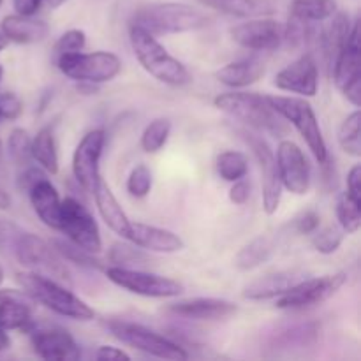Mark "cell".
<instances>
[{
    "instance_id": "cell-1",
    "label": "cell",
    "mask_w": 361,
    "mask_h": 361,
    "mask_svg": "<svg viewBox=\"0 0 361 361\" xmlns=\"http://www.w3.org/2000/svg\"><path fill=\"white\" fill-rule=\"evenodd\" d=\"M129 25L140 27L148 34L173 35L196 32L210 25V16L204 11L183 2H155L137 7Z\"/></svg>"
},
{
    "instance_id": "cell-2",
    "label": "cell",
    "mask_w": 361,
    "mask_h": 361,
    "mask_svg": "<svg viewBox=\"0 0 361 361\" xmlns=\"http://www.w3.org/2000/svg\"><path fill=\"white\" fill-rule=\"evenodd\" d=\"M214 106L250 130L275 137H284L288 134L286 120L271 108L267 95L238 90L224 92L214 99Z\"/></svg>"
},
{
    "instance_id": "cell-3",
    "label": "cell",
    "mask_w": 361,
    "mask_h": 361,
    "mask_svg": "<svg viewBox=\"0 0 361 361\" xmlns=\"http://www.w3.org/2000/svg\"><path fill=\"white\" fill-rule=\"evenodd\" d=\"M16 281L34 302L41 303L56 316L73 321H92L95 317L94 309L85 300L74 295L69 288H66L63 282L35 274V271L18 274Z\"/></svg>"
},
{
    "instance_id": "cell-4",
    "label": "cell",
    "mask_w": 361,
    "mask_h": 361,
    "mask_svg": "<svg viewBox=\"0 0 361 361\" xmlns=\"http://www.w3.org/2000/svg\"><path fill=\"white\" fill-rule=\"evenodd\" d=\"M129 42L140 66L168 87H185L192 81L189 69L159 42L155 35L129 25Z\"/></svg>"
},
{
    "instance_id": "cell-5",
    "label": "cell",
    "mask_w": 361,
    "mask_h": 361,
    "mask_svg": "<svg viewBox=\"0 0 361 361\" xmlns=\"http://www.w3.org/2000/svg\"><path fill=\"white\" fill-rule=\"evenodd\" d=\"M267 97L271 108L286 122L295 127L314 159L321 166H326L330 162V152H328V145L324 141L323 130H321L312 104L305 97H298V95H267Z\"/></svg>"
},
{
    "instance_id": "cell-6",
    "label": "cell",
    "mask_w": 361,
    "mask_h": 361,
    "mask_svg": "<svg viewBox=\"0 0 361 361\" xmlns=\"http://www.w3.org/2000/svg\"><path fill=\"white\" fill-rule=\"evenodd\" d=\"M53 62L63 76L76 83H109L122 73V60L118 55L102 49L92 53H67L56 56Z\"/></svg>"
},
{
    "instance_id": "cell-7",
    "label": "cell",
    "mask_w": 361,
    "mask_h": 361,
    "mask_svg": "<svg viewBox=\"0 0 361 361\" xmlns=\"http://www.w3.org/2000/svg\"><path fill=\"white\" fill-rule=\"evenodd\" d=\"M106 328H108L109 334L116 341L136 349V351L145 353V355L154 356V358L171 361L189 358V353L185 351L183 345H180L178 342L171 341V338L164 337V335L157 334V331L150 330V328L143 326L140 323L111 319L106 323Z\"/></svg>"
},
{
    "instance_id": "cell-8",
    "label": "cell",
    "mask_w": 361,
    "mask_h": 361,
    "mask_svg": "<svg viewBox=\"0 0 361 361\" xmlns=\"http://www.w3.org/2000/svg\"><path fill=\"white\" fill-rule=\"evenodd\" d=\"M11 257H14L21 267L28 268L35 274L46 275V277L66 282V284L71 282V271L66 261L53 249L51 243H48L44 238L34 235V233L23 231V235L14 245Z\"/></svg>"
},
{
    "instance_id": "cell-9",
    "label": "cell",
    "mask_w": 361,
    "mask_h": 361,
    "mask_svg": "<svg viewBox=\"0 0 361 361\" xmlns=\"http://www.w3.org/2000/svg\"><path fill=\"white\" fill-rule=\"evenodd\" d=\"M104 274L108 281L118 286L120 289L130 295L143 296V298H176L183 293L182 282L164 277V275L137 270V268L106 267Z\"/></svg>"
},
{
    "instance_id": "cell-10",
    "label": "cell",
    "mask_w": 361,
    "mask_h": 361,
    "mask_svg": "<svg viewBox=\"0 0 361 361\" xmlns=\"http://www.w3.org/2000/svg\"><path fill=\"white\" fill-rule=\"evenodd\" d=\"M348 282L345 271L323 275V277L302 279L293 284L284 295L277 298V309L281 310H302L309 307L321 305L326 300L334 298Z\"/></svg>"
},
{
    "instance_id": "cell-11",
    "label": "cell",
    "mask_w": 361,
    "mask_h": 361,
    "mask_svg": "<svg viewBox=\"0 0 361 361\" xmlns=\"http://www.w3.org/2000/svg\"><path fill=\"white\" fill-rule=\"evenodd\" d=\"M69 242L92 254L102 250V236L97 221L80 200L67 196L60 207V229Z\"/></svg>"
},
{
    "instance_id": "cell-12",
    "label": "cell",
    "mask_w": 361,
    "mask_h": 361,
    "mask_svg": "<svg viewBox=\"0 0 361 361\" xmlns=\"http://www.w3.org/2000/svg\"><path fill=\"white\" fill-rule=\"evenodd\" d=\"M236 134L240 140L250 148L252 155L256 157L257 164H259L261 180H263V210L267 215L277 214L279 207L282 201V187L281 178H279L277 171V161H275V154L270 148V145L256 133L250 129H236Z\"/></svg>"
},
{
    "instance_id": "cell-13",
    "label": "cell",
    "mask_w": 361,
    "mask_h": 361,
    "mask_svg": "<svg viewBox=\"0 0 361 361\" xmlns=\"http://www.w3.org/2000/svg\"><path fill=\"white\" fill-rule=\"evenodd\" d=\"M330 74L334 83L355 108L361 104V71H360V21H353L351 32L345 46L335 62L331 63Z\"/></svg>"
},
{
    "instance_id": "cell-14",
    "label": "cell",
    "mask_w": 361,
    "mask_h": 361,
    "mask_svg": "<svg viewBox=\"0 0 361 361\" xmlns=\"http://www.w3.org/2000/svg\"><path fill=\"white\" fill-rule=\"evenodd\" d=\"M231 39L249 51H274L284 42V23L268 16L249 18L229 30Z\"/></svg>"
},
{
    "instance_id": "cell-15",
    "label": "cell",
    "mask_w": 361,
    "mask_h": 361,
    "mask_svg": "<svg viewBox=\"0 0 361 361\" xmlns=\"http://www.w3.org/2000/svg\"><path fill=\"white\" fill-rule=\"evenodd\" d=\"M282 187L295 196H305L310 189V164L302 148L291 140H281L275 154Z\"/></svg>"
},
{
    "instance_id": "cell-16",
    "label": "cell",
    "mask_w": 361,
    "mask_h": 361,
    "mask_svg": "<svg viewBox=\"0 0 361 361\" xmlns=\"http://www.w3.org/2000/svg\"><path fill=\"white\" fill-rule=\"evenodd\" d=\"M104 129H94L88 130L74 148L73 175L87 192H92L97 180L101 178V157L104 152Z\"/></svg>"
},
{
    "instance_id": "cell-17",
    "label": "cell",
    "mask_w": 361,
    "mask_h": 361,
    "mask_svg": "<svg viewBox=\"0 0 361 361\" xmlns=\"http://www.w3.org/2000/svg\"><path fill=\"white\" fill-rule=\"evenodd\" d=\"M274 85L279 90L289 92L298 97H314L319 88V69L312 53H303L279 71Z\"/></svg>"
},
{
    "instance_id": "cell-18",
    "label": "cell",
    "mask_w": 361,
    "mask_h": 361,
    "mask_svg": "<svg viewBox=\"0 0 361 361\" xmlns=\"http://www.w3.org/2000/svg\"><path fill=\"white\" fill-rule=\"evenodd\" d=\"M30 344L35 355L46 361H76L81 358V349L73 335L59 326L32 330Z\"/></svg>"
},
{
    "instance_id": "cell-19",
    "label": "cell",
    "mask_w": 361,
    "mask_h": 361,
    "mask_svg": "<svg viewBox=\"0 0 361 361\" xmlns=\"http://www.w3.org/2000/svg\"><path fill=\"white\" fill-rule=\"evenodd\" d=\"M166 312L187 321H222L235 316L238 305L224 298H189L171 303Z\"/></svg>"
},
{
    "instance_id": "cell-20",
    "label": "cell",
    "mask_w": 361,
    "mask_h": 361,
    "mask_svg": "<svg viewBox=\"0 0 361 361\" xmlns=\"http://www.w3.org/2000/svg\"><path fill=\"white\" fill-rule=\"evenodd\" d=\"M123 240L140 249L157 254H176L185 249V242L175 231L145 224V222H130L129 233Z\"/></svg>"
},
{
    "instance_id": "cell-21",
    "label": "cell",
    "mask_w": 361,
    "mask_h": 361,
    "mask_svg": "<svg viewBox=\"0 0 361 361\" xmlns=\"http://www.w3.org/2000/svg\"><path fill=\"white\" fill-rule=\"evenodd\" d=\"M34 326V300L21 289L0 291V328L30 331Z\"/></svg>"
},
{
    "instance_id": "cell-22",
    "label": "cell",
    "mask_w": 361,
    "mask_h": 361,
    "mask_svg": "<svg viewBox=\"0 0 361 361\" xmlns=\"http://www.w3.org/2000/svg\"><path fill=\"white\" fill-rule=\"evenodd\" d=\"M303 274L296 270H279L271 274L257 277L250 284L243 288L242 296L250 302H267V300H277L284 295L293 284L302 281Z\"/></svg>"
},
{
    "instance_id": "cell-23",
    "label": "cell",
    "mask_w": 361,
    "mask_h": 361,
    "mask_svg": "<svg viewBox=\"0 0 361 361\" xmlns=\"http://www.w3.org/2000/svg\"><path fill=\"white\" fill-rule=\"evenodd\" d=\"M92 194H94L97 212L99 215H101L102 221H104V224L108 226L115 235L126 238L130 228V219L127 217L126 210H123L122 204L118 203L116 196L113 194L111 187L106 183V180L102 178V176L97 180L94 189H92Z\"/></svg>"
},
{
    "instance_id": "cell-24",
    "label": "cell",
    "mask_w": 361,
    "mask_h": 361,
    "mask_svg": "<svg viewBox=\"0 0 361 361\" xmlns=\"http://www.w3.org/2000/svg\"><path fill=\"white\" fill-rule=\"evenodd\" d=\"M319 324L317 323H300L286 326L282 330L275 331L268 342V349L274 353H291L295 349L314 348L319 341Z\"/></svg>"
},
{
    "instance_id": "cell-25",
    "label": "cell",
    "mask_w": 361,
    "mask_h": 361,
    "mask_svg": "<svg viewBox=\"0 0 361 361\" xmlns=\"http://www.w3.org/2000/svg\"><path fill=\"white\" fill-rule=\"evenodd\" d=\"M0 32L7 42L16 44H34L48 37L49 27L46 21L34 16H21V14H7L0 21Z\"/></svg>"
},
{
    "instance_id": "cell-26",
    "label": "cell",
    "mask_w": 361,
    "mask_h": 361,
    "mask_svg": "<svg viewBox=\"0 0 361 361\" xmlns=\"http://www.w3.org/2000/svg\"><path fill=\"white\" fill-rule=\"evenodd\" d=\"M27 194L35 215L41 219L42 224L55 229V231H59L60 207H62V200H60V194L59 190H56V187L48 180V176L39 180V182L35 183Z\"/></svg>"
},
{
    "instance_id": "cell-27",
    "label": "cell",
    "mask_w": 361,
    "mask_h": 361,
    "mask_svg": "<svg viewBox=\"0 0 361 361\" xmlns=\"http://www.w3.org/2000/svg\"><path fill=\"white\" fill-rule=\"evenodd\" d=\"M264 73H267V67H264L263 60L250 56V59H242L226 63V66H222L215 73V78L224 87L240 90V88L257 83L264 76Z\"/></svg>"
},
{
    "instance_id": "cell-28",
    "label": "cell",
    "mask_w": 361,
    "mask_h": 361,
    "mask_svg": "<svg viewBox=\"0 0 361 361\" xmlns=\"http://www.w3.org/2000/svg\"><path fill=\"white\" fill-rule=\"evenodd\" d=\"M330 20V27L326 30H321L319 37V48L323 51L324 59H326L328 71H330L331 63L335 62L338 53L342 51V48L348 42L349 32H351L353 27L351 16L348 13H344V11H337Z\"/></svg>"
},
{
    "instance_id": "cell-29",
    "label": "cell",
    "mask_w": 361,
    "mask_h": 361,
    "mask_svg": "<svg viewBox=\"0 0 361 361\" xmlns=\"http://www.w3.org/2000/svg\"><path fill=\"white\" fill-rule=\"evenodd\" d=\"M277 250V240L270 235H259L243 245L235 256V267L240 271H252L267 263Z\"/></svg>"
},
{
    "instance_id": "cell-30",
    "label": "cell",
    "mask_w": 361,
    "mask_h": 361,
    "mask_svg": "<svg viewBox=\"0 0 361 361\" xmlns=\"http://www.w3.org/2000/svg\"><path fill=\"white\" fill-rule=\"evenodd\" d=\"M32 161L37 162L39 168L44 169L48 175H56L60 168L59 159V147H56L55 130L51 126H46L37 130L34 137H32L30 147Z\"/></svg>"
},
{
    "instance_id": "cell-31",
    "label": "cell",
    "mask_w": 361,
    "mask_h": 361,
    "mask_svg": "<svg viewBox=\"0 0 361 361\" xmlns=\"http://www.w3.org/2000/svg\"><path fill=\"white\" fill-rule=\"evenodd\" d=\"M203 6L219 11L222 14L235 18H257L270 16L275 11V6L270 0H200Z\"/></svg>"
},
{
    "instance_id": "cell-32",
    "label": "cell",
    "mask_w": 361,
    "mask_h": 361,
    "mask_svg": "<svg viewBox=\"0 0 361 361\" xmlns=\"http://www.w3.org/2000/svg\"><path fill=\"white\" fill-rule=\"evenodd\" d=\"M338 11L335 0H291L289 16L305 23H323Z\"/></svg>"
},
{
    "instance_id": "cell-33",
    "label": "cell",
    "mask_w": 361,
    "mask_h": 361,
    "mask_svg": "<svg viewBox=\"0 0 361 361\" xmlns=\"http://www.w3.org/2000/svg\"><path fill=\"white\" fill-rule=\"evenodd\" d=\"M337 141L344 154L356 159L361 155V113L358 108L342 120L337 130Z\"/></svg>"
},
{
    "instance_id": "cell-34",
    "label": "cell",
    "mask_w": 361,
    "mask_h": 361,
    "mask_svg": "<svg viewBox=\"0 0 361 361\" xmlns=\"http://www.w3.org/2000/svg\"><path fill=\"white\" fill-rule=\"evenodd\" d=\"M173 123L171 120L166 118V116H159L154 118L141 133V150L147 152V154H157L162 148L168 145L169 136H171Z\"/></svg>"
},
{
    "instance_id": "cell-35",
    "label": "cell",
    "mask_w": 361,
    "mask_h": 361,
    "mask_svg": "<svg viewBox=\"0 0 361 361\" xmlns=\"http://www.w3.org/2000/svg\"><path fill=\"white\" fill-rule=\"evenodd\" d=\"M215 169L217 175L221 176L224 182H236L240 178H245L249 173V159L243 152L236 150H226L217 155L215 161Z\"/></svg>"
},
{
    "instance_id": "cell-36",
    "label": "cell",
    "mask_w": 361,
    "mask_h": 361,
    "mask_svg": "<svg viewBox=\"0 0 361 361\" xmlns=\"http://www.w3.org/2000/svg\"><path fill=\"white\" fill-rule=\"evenodd\" d=\"M51 245L56 252L60 254L63 261H69V263L78 264L81 268H87V270H104V263L101 259L95 257V254L88 252V250L81 249V247L74 245L69 240H60L55 238L51 240Z\"/></svg>"
},
{
    "instance_id": "cell-37",
    "label": "cell",
    "mask_w": 361,
    "mask_h": 361,
    "mask_svg": "<svg viewBox=\"0 0 361 361\" xmlns=\"http://www.w3.org/2000/svg\"><path fill=\"white\" fill-rule=\"evenodd\" d=\"M335 215H337L338 226L345 235H355L361 228V203L353 200L348 192L338 194L335 203Z\"/></svg>"
},
{
    "instance_id": "cell-38",
    "label": "cell",
    "mask_w": 361,
    "mask_h": 361,
    "mask_svg": "<svg viewBox=\"0 0 361 361\" xmlns=\"http://www.w3.org/2000/svg\"><path fill=\"white\" fill-rule=\"evenodd\" d=\"M30 147H32V136L23 129V127H14L9 133L7 137V155H9L11 161L18 166H27L30 164L32 155H30Z\"/></svg>"
},
{
    "instance_id": "cell-39",
    "label": "cell",
    "mask_w": 361,
    "mask_h": 361,
    "mask_svg": "<svg viewBox=\"0 0 361 361\" xmlns=\"http://www.w3.org/2000/svg\"><path fill=\"white\" fill-rule=\"evenodd\" d=\"M108 261L113 267L133 268L134 264H143L145 261H147V254L143 252V249L133 245L130 242H116L113 243L111 249H109Z\"/></svg>"
},
{
    "instance_id": "cell-40",
    "label": "cell",
    "mask_w": 361,
    "mask_h": 361,
    "mask_svg": "<svg viewBox=\"0 0 361 361\" xmlns=\"http://www.w3.org/2000/svg\"><path fill=\"white\" fill-rule=\"evenodd\" d=\"M312 235V247L316 249V252L323 254V256H331V254H335L341 249L345 233L342 231L341 226L331 224L323 229L317 228Z\"/></svg>"
},
{
    "instance_id": "cell-41",
    "label": "cell",
    "mask_w": 361,
    "mask_h": 361,
    "mask_svg": "<svg viewBox=\"0 0 361 361\" xmlns=\"http://www.w3.org/2000/svg\"><path fill=\"white\" fill-rule=\"evenodd\" d=\"M152 187H154V175H152L150 168L147 164L134 166L127 176V192L136 200H143L152 192Z\"/></svg>"
},
{
    "instance_id": "cell-42",
    "label": "cell",
    "mask_w": 361,
    "mask_h": 361,
    "mask_svg": "<svg viewBox=\"0 0 361 361\" xmlns=\"http://www.w3.org/2000/svg\"><path fill=\"white\" fill-rule=\"evenodd\" d=\"M85 46H87V34L81 28H71L56 39L55 46H53V60L60 55H67V53L83 51Z\"/></svg>"
},
{
    "instance_id": "cell-43",
    "label": "cell",
    "mask_w": 361,
    "mask_h": 361,
    "mask_svg": "<svg viewBox=\"0 0 361 361\" xmlns=\"http://www.w3.org/2000/svg\"><path fill=\"white\" fill-rule=\"evenodd\" d=\"M25 229L16 224L11 219L0 215V254L4 256H13V250L20 236L23 235Z\"/></svg>"
},
{
    "instance_id": "cell-44",
    "label": "cell",
    "mask_w": 361,
    "mask_h": 361,
    "mask_svg": "<svg viewBox=\"0 0 361 361\" xmlns=\"http://www.w3.org/2000/svg\"><path fill=\"white\" fill-rule=\"evenodd\" d=\"M23 113V101L14 92H0V120H18Z\"/></svg>"
},
{
    "instance_id": "cell-45",
    "label": "cell",
    "mask_w": 361,
    "mask_h": 361,
    "mask_svg": "<svg viewBox=\"0 0 361 361\" xmlns=\"http://www.w3.org/2000/svg\"><path fill=\"white\" fill-rule=\"evenodd\" d=\"M321 226V215L316 210H303L293 219V229L298 235H312Z\"/></svg>"
},
{
    "instance_id": "cell-46",
    "label": "cell",
    "mask_w": 361,
    "mask_h": 361,
    "mask_svg": "<svg viewBox=\"0 0 361 361\" xmlns=\"http://www.w3.org/2000/svg\"><path fill=\"white\" fill-rule=\"evenodd\" d=\"M46 175L48 173L42 168H39V166H23L21 173L18 175V189L23 190V192H28L39 180L46 178Z\"/></svg>"
},
{
    "instance_id": "cell-47",
    "label": "cell",
    "mask_w": 361,
    "mask_h": 361,
    "mask_svg": "<svg viewBox=\"0 0 361 361\" xmlns=\"http://www.w3.org/2000/svg\"><path fill=\"white\" fill-rule=\"evenodd\" d=\"M250 194H252V185L250 182H247L245 178H240L236 182H233L231 189H229V201L236 207H243V204L249 203Z\"/></svg>"
},
{
    "instance_id": "cell-48",
    "label": "cell",
    "mask_w": 361,
    "mask_h": 361,
    "mask_svg": "<svg viewBox=\"0 0 361 361\" xmlns=\"http://www.w3.org/2000/svg\"><path fill=\"white\" fill-rule=\"evenodd\" d=\"M345 185L348 190L345 192L353 197V200L360 201L361 203V166L355 164L348 171V178H345Z\"/></svg>"
},
{
    "instance_id": "cell-49",
    "label": "cell",
    "mask_w": 361,
    "mask_h": 361,
    "mask_svg": "<svg viewBox=\"0 0 361 361\" xmlns=\"http://www.w3.org/2000/svg\"><path fill=\"white\" fill-rule=\"evenodd\" d=\"M95 360L99 361H118V360H130L123 349L115 348V345H101L95 351Z\"/></svg>"
},
{
    "instance_id": "cell-50",
    "label": "cell",
    "mask_w": 361,
    "mask_h": 361,
    "mask_svg": "<svg viewBox=\"0 0 361 361\" xmlns=\"http://www.w3.org/2000/svg\"><path fill=\"white\" fill-rule=\"evenodd\" d=\"M42 2H46V0H13V7L16 11V14H21V16H34L41 9Z\"/></svg>"
},
{
    "instance_id": "cell-51",
    "label": "cell",
    "mask_w": 361,
    "mask_h": 361,
    "mask_svg": "<svg viewBox=\"0 0 361 361\" xmlns=\"http://www.w3.org/2000/svg\"><path fill=\"white\" fill-rule=\"evenodd\" d=\"M11 208V196L6 192V189L0 187V210H9Z\"/></svg>"
},
{
    "instance_id": "cell-52",
    "label": "cell",
    "mask_w": 361,
    "mask_h": 361,
    "mask_svg": "<svg viewBox=\"0 0 361 361\" xmlns=\"http://www.w3.org/2000/svg\"><path fill=\"white\" fill-rule=\"evenodd\" d=\"M9 345H11L9 335H7L6 330H2V328H0V353L6 351V349L9 348Z\"/></svg>"
},
{
    "instance_id": "cell-53",
    "label": "cell",
    "mask_w": 361,
    "mask_h": 361,
    "mask_svg": "<svg viewBox=\"0 0 361 361\" xmlns=\"http://www.w3.org/2000/svg\"><path fill=\"white\" fill-rule=\"evenodd\" d=\"M46 2H48V6L51 7V9H59V7H62L67 0H46Z\"/></svg>"
},
{
    "instance_id": "cell-54",
    "label": "cell",
    "mask_w": 361,
    "mask_h": 361,
    "mask_svg": "<svg viewBox=\"0 0 361 361\" xmlns=\"http://www.w3.org/2000/svg\"><path fill=\"white\" fill-rule=\"evenodd\" d=\"M6 46H7V39L4 37L2 32H0V51H2V49H6Z\"/></svg>"
},
{
    "instance_id": "cell-55",
    "label": "cell",
    "mask_w": 361,
    "mask_h": 361,
    "mask_svg": "<svg viewBox=\"0 0 361 361\" xmlns=\"http://www.w3.org/2000/svg\"><path fill=\"white\" fill-rule=\"evenodd\" d=\"M2 282H4V268L2 264H0V286H2Z\"/></svg>"
},
{
    "instance_id": "cell-56",
    "label": "cell",
    "mask_w": 361,
    "mask_h": 361,
    "mask_svg": "<svg viewBox=\"0 0 361 361\" xmlns=\"http://www.w3.org/2000/svg\"><path fill=\"white\" fill-rule=\"evenodd\" d=\"M2 76H4V69H2V66H0V80H2Z\"/></svg>"
},
{
    "instance_id": "cell-57",
    "label": "cell",
    "mask_w": 361,
    "mask_h": 361,
    "mask_svg": "<svg viewBox=\"0 0 361 361\" xmlns=\"http://www.w3.org/2000/svg\"><path fill=\"white\" fill-rule=\"evenodd\" d=\"M0 152H2V140H0Z\"/></svg>"
},
{
    "instance_id": "cell-58",
    "label": "cell",
    "mask_w": 361,
    "mask_h": 361,
    "mask_svg": "<svg viewBox=\"0 0 361 361\" xmlns=\"http://www.w3.org/2000/svg\"><path fill=\"white\" fill-rule=\"evenodd\" d=\"M0 6H2V0H0Z\"/></svg>"
}]
</instances>
